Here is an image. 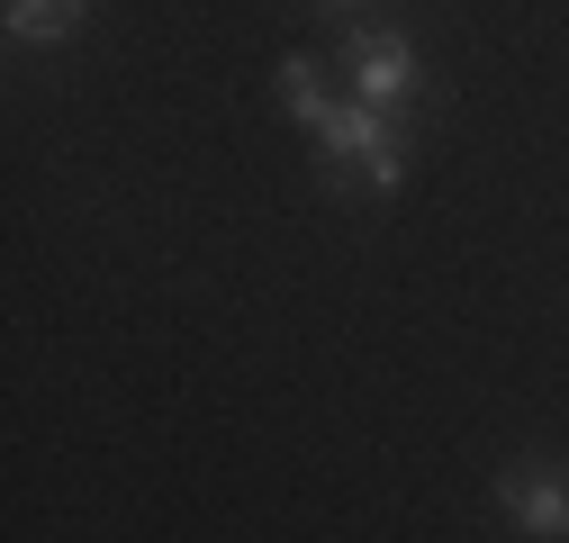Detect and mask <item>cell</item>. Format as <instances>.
I'll return each mask as SVG.
<instances>
[{"label":"cell","instance_id":"8992f818","mask_svg":"<svg viewBox=\"0 0 569 543\" xmlns=\"http://www.w3.org/2000/svg\"><path fill=\"white\" fill-rule=\"evenodd\" d=\"M326 10H352V0H326Z\"/></svg>","mask_w":569,"mask_h":543},{"label":"cell","instance_id":"3957f363","mask_svg":"<svg viewBox=\"0 0 569 543\" xmlns=\"http://www.w3.org/2000/svg\"><path fill=\"white\" fill-rule=\"evenodd\" d=\"M317 146H326L335 164H343V155L371 164V155L389 146V127H380V109H326V118H317Z\"/></svg>","mask_w":569,"mask_h":543},{"label":"cell","instance_id":"5b68a950","mask_svg":"<svg viewBox=\"0 0 569 543\" xmlns=\"http://www.w3.org/2000/svg\"><path fill=\"white\" fill-rule=\"evenodd\" d=\"M280 100H290V118H308V127H317V118L335 109V100H326V82H317V63H308V55H290V63H280Z\"/></svg>","mask_w":569,"mask_h":543},{"label":"cell","instance_id":"6da1fadb","mask_svg":"<svg viewBox=\"0 0 569 543\" xmlns=\"http://www.w3.org/2000/svg\"><path fill=\"white\" fill-rule=\"evenodd\" d=\"M497 507H507L525 534H569V462H516L507 481H497Z\"/></svg>","mask_w":569,"mask_h":543},{"label":"cell","instance_id":"277c9868","mask_svg":"<svg viewBox=\"0 0 569 543\" xmlns=\"http://www.w3.org/2000/svg\"><path fill=\"white\" fill-rule=\"evenodd\" d=\"M82 10H91V0H10V37L19 46H63L82 28Z\"/></svg>","mask_w":569,"mask_h":543},{"label":"cell","instance_id":"7a4b0ae2","mask_svg":"<svg viewBox=\"0 0 569 543\" xmlns=\"http://www.w3.org/2000/svg\"><path fill=\"white\" fill-rule=\"evenodd\" d=\"M343 55H352V82H362V109H389L416 91V46L398 28H352Z\"/></svg>","mask_w":569,"mask_h":543}]
</instances>
